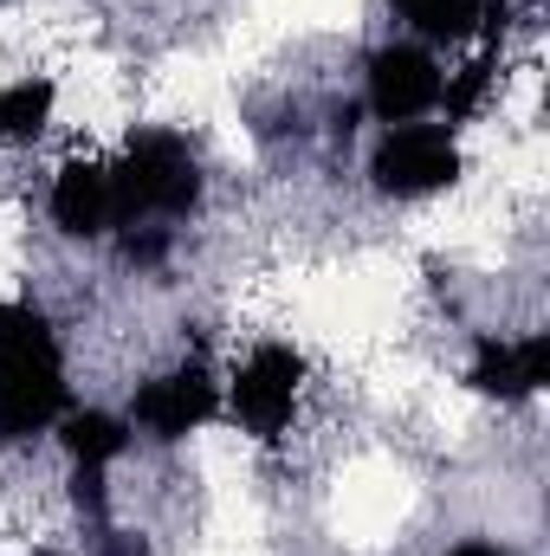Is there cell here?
<instances>
[{"mask_svg":"<svg viewBox=\"0 0 550 556\" xmlns=\"http://www.w3.org/2000/svg\"><path fill=\"white\" fill-rule=\"evenodd\" d=\"M65 415V356L39 304H0V440H33Z\"/></svg>","mask_w":550,"mask_h":556,"instance_id":"1","label":"cell"},{"mask_svg":"<svg viewBox=\"0 0 550 556\" xmlns=\"http://www.w3.org/2000/svg\"><path fill=\"white\" fill-rule=\"evenodd\" d=\"M111 194H117V220L142 227V220H182L201 201V162L195 149L168 130H142L130 137L124 162L111 168Z\"/></svg>","mask_w":550,"mask_h":556,"instance_id":"2","label":"cell"},{"mask_svg":"<svg viewBox=\"0 0 550 556\" xmlns=\"http://www.w3.org/2000/svg\"><path fill=\"white\" fill-rule=\"evenodd\" d=\"M370 175L383 194L414 201V194H440L460 181V142L447 124H396L389 137L376 142L370 155Z\"/></svg>","mask_w":550,"mask_h":556,"instance_id":"3","label":"cell"},{"mask_svg":"<svg viewBox=\"0 0 550 556\" xmlns=\"http://www.w3.org/2000/svg\"><path fill=\"white\" fill-rule=\"evenodd\" d=\"M298 382H304V356L285 350V343H260V350L234 369L227 408H234V420H240L253 440H278V433L291 427V408H298Z\"/></svg>","mask_w":550,"mask_h":556,"instance_id":"4","label":"cell"},{"mask_svg":"<svg viewBox=\"0 0 550 556\" xmlns=\"http://www.w3.org/2000/svg\"><path fill=\"white\" fill-rule=\"evenodd\" d=\"M434 104H440V65H434L427 46L396 39V46H376V52H370V111H376L389 130L427 117Z\"/></svg>","mask_w":550,"mask_h":556,"instance_id":"5","label":"cell"},{"mask_svg":"<svg viewBox=\"0 0 550 556\" xmlns=\"http://www.w3.org/2000/svg\"><path fill=\"white\" fill-rule=\"evenodd\" d=\"M214 408H221V395H214L208 369L188 363V369H168V376L142 382L137 402H130V427H142L149 440H188Z\"/></svg>","mask_w":550,"mask_h":556,"instance_id":"6","label":"cell"},{"mask_svg":"<svg viewBox=\"0 0 550 556\" xmlns=\"http://www.w3.org/2000/svg\"><path fill=\"white\" fill-rule=\"evenodd\" d=\"M52 227L72 240H98L104 227H117V194H111V168L104 162H65L52 181Z\"/></svg>","mask_w":550,"mask_h":556,"instance_id":"7","label":"cell"},{"mask_svg":"<svg viewBox=\"0 0 550 556\" xmlns=\"http://www.w3.org/2000/svg\"><path fill=\"white\" fill-rule=\"evenodd\" d=\"M466 382L479 389V395H499V402H518V395H538L550 382V337H518V343H499V337H486L479 343V356H473V369H466Z\"/></svg>","mask_w":550,"mask_h":556,"instance_id":"8","label":"cell"},{"mask_svg":"<svg viewBox=\"0 0 550 556\" xmlns=\"http://www.w3.org/2000/svg\"><path fill=\"white\" fill-rule=\"evenodd\" d=\"M52 78H13L0 85V142H33L52 124Z\"/></svg>","mask_w":550,"mask_h":556,"instance_id":"9","label":"cell"},{"mask_svg":"<svg viewBox=\"0 0 550 556\" xmlns=\"http://www.w3.org/2000/svg\"><path fill=\"white\" fill-rule=\"evenodd\" d=\"M65 453L78 459V466H111L124 446H130V420L104 415V408H85V415H65Z\"/></svg>","mask_w":550,"mask_h":556,"instance_id":"10","label":"cell"},{"mask_svg":"<svg viewBox=\"0 0 550 556\" xmlns=\"http://www.w3.org/2000/svg\"><path fill=\"white\" fill-rule=\"evenodd\" d=\"M389 7L427 39H473L486 20V0H389Z\"/></svg>","mask_w":550,"mask_h":556,"instance_id":"11","label":"cell"},{"mask_svg":"<svg viewBox=\"0 0 550 556\" xmlns=\"http://www.w3.org/2000/svg\"><path fill=\"white\" fill-rule=\"evenodd\" d=\"M492 78H499V39L466 65V72H453V78H440V104H447V130L453 124H473L479 111H486V98H492Z\"/></svg>","mask_w":550,"mask_h":556,"instance_id":"12","label":"cell"},{"mask_svg":"<svg viewBox=\"0 0 550 556\" xmlns=\"http://www.w3.org/2000/svg\"><path fill=\"white\" fill-rule=\"evenodd\" d=\"M162 253H168V233H162L155 220H142V227L124 233V260H130V266H162Z\"/></svg>","mask_w":550,"mask_h":556,"instance_id":"13","label":"cell"},{"mask_svg":"<svg viewBox=\"0 0 550 556\" xmlns=\"http://www.w3.org/2000/svg\"><path fill=\"white\" fill-rule=\"evenodd\" d=\"M447 556H512V551H492V544H466V551H447Z\"/></svg>","mask_w":550,"mask_h":556,"instance_id":"14","label":"cell"}]
</instances>
